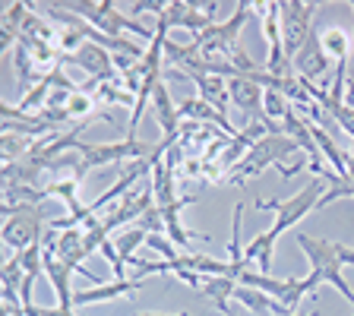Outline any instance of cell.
Masks as SVG:
<instances>
[{"instance_id":"obj_1","label":"cell","mask_w":354,"mask_h":316,"mask_svg":"<svg viewBox=\"0 0 354 316\" xmlns=\"http://www.w3.org/2000/svg\"><path fill=\"white\" fill-rule=\"evenodd\" d=\"M297 247H301L304 257L313 263V275H317L319 281H329L354 307V288L342 279V269L354 266V247L329 241V237H310V234H304V231H297Z\"/></svg>"},{"instance_id":"obj_2","label":"cell","mask_w":354,"mask_h":316,"mask_svg":"<svg viewBox=\"0 0 354 316\" xmlns=\"http://www.w3.org/2000/svg\"><path fill=\"white\" fill-rule=\"evenodd\" d=\"M60 7H66L70 13L82 16L88 26H95V29L108 38H127V32L146 38V41L155 38L152 29H146V26L136 22L133 16H124L118 10V3H111V0H104V3H98V0H60Z\"/></svg>"},{"instance_id":"obj_3","label":"cell","mask_w":354,"mask_h":316,"mask_svg":"<svg viewBox=\"0 0 354 316\" xmlns=\"http://www.w3.org/2000/svg\"><path fill=\"white\" fill-rule=\"evenodd\" d=\"M297 149L301 146H297L291 136H285V133H266L263 140L253 142V146L247 149V155H243L241 162L231 168V184H243V180L263 174L269 165L285 168V162L297 152Z\"/></svg>"},{"instance_id":"obj_4","label":"cell","mask_w":354,"mask_h":316,"mask_svg":"<svg viewBox=\"0 0 354 316\" xmlns=\"http://www.w3.org/2000/svg\"><path fill=\"white\" fill-rule=\"evenodd\" d=\"M48 206H3V243L10 250L22 253L29 247H38L51 225Z\"/></svg>"},{"instance_id":"obj_5","label":"cell","mask_w":354,"mask_h":316,"mask_svg":"<svg viewBox=\"0 0 354 316\" xmlns=\"http://www.w3.org/2000/svg\"><path fill=\"white\" fill-rule=\"evenodd\" d=\"M326 187L329 184H326L323 177H313V180H307L304 190H297L295 196H288V199H257V209H263V212H275L272 234L281 237L288 228H295L307 212L319 209V199L326 196Z\"/></svg>"},{"instance_id":"obj_6","label":"cell","mask_w":354,"mask_h":316,"mask_svg":"<svg viewBox=\"0 0 354 316\" xmlns=\"http://www.w3.org/2000/svg\"><path fill=\"white\" fill-rule=\"evenodd\" d=\"M80 155H82V168L76 171V180H86V171L102 168V165H120V162H136V158H149L155 155L152 142H140V140H124V142H80Z\"/></svg>"},{"instance_id":"obj_7","label":"cell","mask_w":354,"mask_h":316,"mask_svg":"<svg viewBox=\"0 0 354 316\" xmlns=\"http://www.w3.org/2000/svg\"><path fill=\"white\" fill-rule=\"evenodd\" d=\"M250 19V3H237L234 16L225 22H212L203 35L193 38V44L199 48V57L206 60H228L231 51L237 48V32L243 29V22Z\"/></svg>"},{"instance_id":"obj_8","label":"cell","mask_w":354,"mask_h":316,"mask_svg":"<svg viewBox=\"0 0 354 316\" xmlns=\"http://www.w3.org/2000/svg\"><path fill=\"white\" fill-rule=\"evenodd\" d=\"M313 16H317V3H301V0H285L279 3V22H281V44H285L288 60L301 51L307 38L313 35Z\"/></svg>"},{"instance_id":"obj_9","label":"cell","mask_w":354,"mask_h":316,"mask_svg":"<svg viewBox=\"0 0 354 316\" xmlns=\"http://www.w3.org/2000/svg\"><path fill=\"white\" fill-rule=\"evenodd\" d=\"M60 64H76L80 70H86V73L92 76V89L102 86V82H114V80H118L114 54H111L108 48H102V44H95V41H86L76 54L60 57Z\"/></svg>"},{"instance_id":"obj_10","label":"cell","mask_w":354,"mask_h":316,"mask_svg":"<svg viewBox=\"0 0 354 316\" xmlns=\"http://www.w3.org/2000/svg\"><path fill=\"white\" fill-rule=\"evenodd\" d=\"M155 206V193H152V187H140V190H130L127 196H120L118 199V206L111 209L104 219H98V225L104 228V234H111V231H118V228H124L127 221H136L142 219V212L146 209H152Z\"/></svg>"},{"instance_id":"obj_11","label":"cell","mask_w":354,"mask_h":316,"mask_svg":"<svg viewBox=\"0 0 354 316\" xmlns=\"http://www.w3.org/2000/svg\"><path fill=\"white\" fill-rule=\"evenodd\" d=\"M329 64H332V57L326 54L323 41H319V29H313V35L307 38V44L291 57L295 76L304 82H310V86H313V80H323V76L329 73Z\"/></svg>"},{"instance_id":"obj_12","label":"cell","mask_w":354,"mask_h":316,"mask_svg":"<svg viewBox=\"0 0 354 316\" xmlns=\"http://www.w3.org/2000/svg\"><path fill=\"white\" fill-rule=\"evenodd\" d=\"M218 10V3H209L206 13H203V7L199 3H187V0H171V3H165V13L162 19L171 26H180V29H190L193 38L203 35V32L212 26V13Z\"/></svg>"},{"instance_id":"obj_13","label":"cell","mask_w":354,"mask_h":316,"mask_svg":"<svg viewBox=\"0 0 354 316\" xmlns=\"http://www.w3.org/2000/svg\"><path fill=\"white\" fill-rule=\"evenodd\" d=\"M142 291V281L140 279H114V281H104V285H95L88 291H76L73 297V307H88V304H104V301H118V297H130Z\"/></svg>"},{"instance_id":"obj_14","label":"cell","mask_w":354,"mask_h":316,"mask_svg":"<svg viewBox=\"0 0 354 316\" xmlns=\"http://www.w3.org/2000/svg\"><path fill=\"white\" fill-rule=\"evenodd\" d=\"M228 92H231V102L253 120H266V111H263V92L266 89L259 82L247 80V76H231L228 80Z\"/></svg>"},{"instance_id":"obj_15","label":"cell","mask_w":354,"mask_h":316,"mask_svg":"<svg viewBox=\"0 0 354 316\" xmlns=\"http://www.w3.org/2000/svg\"><path fill=\"white\" fill-rule=\"evenodd\" d=\"M193 203H196V196H180V199H174V203H168V206H162L165 234L171 237V243H180V247H187L190 241H209L206 234H190V231L180 225V212H184V206H193Z\"/></svg>"},{"instance_id":"obj_16","label":"cell","mask_w":354,"mask_h":316,"mask_svg":"<svg viewBox=\"0 0 354 316\" xmlns=\"http://www.w3.org/2000/svg\"><path fill=\"white\" fill-rule=\"evenodd\" d=\"M152 108H155V120H158V127H162L165 140H177V136H180V111L174 108V98H171V92H168L165 82L155 86Z\"/></svg>"},{"instance_id":"obj_17","label":"cell","mask_w":354,"mask_h":316,"mask_svg":"<svg viewBox=\"0 0 354 316\" xmlns=\"http://www.w3.org/2000/svg\"><path fill=\"white\" fill-rule=\"evenodd\" d=\"M184 76H187V80H193L196 95L203 98V102L212 104L215 111H221V114H225V108H228V102H231L228 80H221V76H209V73H184Z\"/></svg>"},{"instance_id":"obj_18","label":"cell","mask_w":354,"mask_h":316,"mask_svg":"<svg viewBox=\"0 0 354 316\" xmlns=\"http://www.w3.org/2000/svg\"><path fill=\"white\" fill-rule=\"evenodd\" d=\"M26 16H29V3H22V0H13V3L3 7V26H0V48H3V51L19 44Z\"/></svg>"},{"instance_id":"obj_19","label":"cell","mask_w":354,"mask_h":316,"mask_svg":"<svg viewBox=\"0 0 354 316\" xmlns=\"http://www.w3.org/2000/svg\"><path fill=\"white\" fill-rule=\"evenodd\" d=\"M275 243H279V237L272 234V228H269V231H259V234H253V241L247 243V250H243V259H247V266H250V263H259V272L269 275V272H272Z\"/></svg>"},{"instance_id":"obj_20","label":"cell","mask_w":354,"mask_h":316,"mask_svg":"<svg viewBox=\"0 0 354 316\" xmlns=\"http://www.w3.org/2000/svg\"><path fill=\"white\" fill-rule=\"evenodd\" d=\"M234 288H237V281L225 279V275H206V279H203V285H199V295L209 297V301H212L225 316H231L228 297H234Z\"/></svg>"},{"instance_id":"obj_21","label":"cell","mask_w":354,"mask_h":316,"mask_svg":"<svg viewBox=\"0 0 354 316\" xmlns=\"http://www.w3.org/2000/svg\"><path fill=\"white\" fill-rule=\"evenodd\" d=\"M22 281H26V269H22L19 253H13L3 263V297H7V307H22V301H19Z\"/></svg>"},{"instance_id":"obj_22","label":"cell","mask_w":354,"mask_h":316,"mask_svg":"<svg viewBox=\"0 0 354 316\" xmlns=\"http://www.w3.org/2000/svg\"><path fill=\"white\" fill-rule=\"evenodd\" d=\"M319 41H323L326 54H329V57H335V64H339V60H348V51H351V38H348L345 29H339V26L319 29Z\"/></svg>"},{"instance_id":"obj_23","label":"cell","mask_w":354,"mask_h":316,"mask_svg":"<svg viewBox=\"0 0 354 316\" xmlns=\"http://www.w3.org/2000/svg\"><path fill=\"white\" fill-rule=\"evenodd\" d=\"M32 146H35V140H29V136H19V133H3V140H0V152H3V165H10V162H19V158H26V155L32 152Z\"/></svg>"},{"instance_id":"obj_24","label":"cell","mask_w":354,"mask_h":316,"mask_svg":"<svg viewBox=\"0 0 354 316\" xmlns=\"http://www.w3.org/2000/svg\"><path fill=\"white\" fill-rule=\"evenodd\" d=\"M48 98H51V86H48V80H38L35 86L22 95V102H19V108L26 111V114H41L44 108H48Z\"/></svg>"},{"instance_id":"obj_25","label":"cell","mask_w":354,"mask_h":316,"mask_svg":"<svg viewBox=\"0 0 354 316\" xmlns=\"http://www.w3.org/2000/svg\"><path fill=\"white\" fill-rule=\"evenodd\" d=\"M146 241H149V234L142 228H136V225L124 228L118 237H114V243H118V253H120V259H124V263H127V259H133V253L140 250Z\"/></svg>"},{"instance_id":"obj_26","label":"cell","mask_w":354,"mask_h":316,"mask_svg":"<svg viewBox=\"0 0 354 316\" xmlns=\"http://www.w3.org/2000/svg\"><path fill=\"white\" fill-rule=\"evenodd\" d=\"M13 64H16V80H19V92L26 95V92H29V82L35 80V60L29 57V51H26L22 44H16V48H13Z\"/></svg>"},{"instance_id":"obj_27","label":"cell","mask_w":354,"mask_h":316,"mask_svg":"<svg viewBox=\"0 0 354 316\" xmlns=\"http://www.w3.org/2000/svg\"><path fill=\"white\" fill-rule=\"evenodd\" d=\"M95 98L98 102H114V104H136V95L127 92V89H118L114 82H102V86H95Z\"/></svg>"},{"instance_id":"obj_28","label":"cell","mask_w":354,"mask_h":316,"mask_svg":"<svg viewBox=\"0 0 354 316\" xmlns=\"http://www.w3.org/2000/svg\"><path fill=\"white\" fill-rule=\"evenodd\" d=\"M288 108H291V102H288L281 92H275V89H266V92H263V111H266V118H269V120L285 118Z\"/></svg>"},{"instance_id":"obj_29","label":"cell","mask_w":354,"mask_h":316,"mask_svg":"<svg viewBox=\"0 0 354 316\" xmlns=\"http://www.w3.org/2000/svg\"><path fill=\"white\" fill-rule=\"evenodd\" d=\"M136 228H142L146 234H165V219H162V206L155 203L152 209L142 212V219L136 221Z\"/></svg>"},{"instance_id":"obj_30","label":"cell","mask_w":354,"mask_h":316,"mask_svg":"<svg viewBox=\"0 0 354 316\" xmlns=\"http://www.w3.org/2000/svg\"><path fill=\"white\" fill-rule=\"evenodd\" d=\"M92 102H95V95H88L86 89L82 92H76V95H70V104H66V111H70V118H92Z\"/></svg>"},{"instance_id":"obj_31","label":"cell","mask_w":354,"mask_h":316,"mask_svg":"<svg viewBox=\"0 0 354 316\" xmlns=\"http://www.w3.org/2000/svg\"><path fill=\"white\" fill-rule=\"evenodd\" d=\"M146 247H149V250L158 253V257H162L165 263H174V259L180 257V253L174 250V243H171V237H165V234H149Z\"/></svg>"},{"instance_id":"obj_32","label":"cell","mask_w":354,"mask_h":316,"mask_svg":"<svg viewBox=\"0 0 354 316\" xmlns=\"http://www.w3.org/2000/svg\"><path fill=\"white\" fill-rule=\"evenodd\" d=\"M335 124H339L342 130H345L348 136L354 140V108H339V111H335Z\"/></svg>"},{"instance_id":"obj_33","label":"cell","mask_w":354,"mask_h":316,"mask_svg":"<svg viewBox=\"0 0 354 316\" xmlns=\"http://www.w3.org/2000/svg\"><path fill=\"white\" fill-rule=\"evenodd\" d=\"M345 108H354V66H348V82H345Z\"/></svg>"},{"instance_id":"obj_34","label":"cell","mask_w":354,"mask_h":316,"mask_svg":"<svg viewBox=\"0 0 354 316\" xmlns=\"http://www.w3.org/2000/svg\"><path fill=\"white\" fill-rule=\"evenodd\" d=\"M345 162H348V177L354 180V140H351V146H348V152H345Z\"/></svg>"},{"instance_id":"obj_35","label":"cell","mask_w":354,"mask_h":316,"mask_svg":"<svg viewBox=\"0 0 354 316\" xmlns=\"http://www.w3.org/2000/svg\"><path fill=\"white\" fill-rule=\"evenodd\" d=\"M136 316H190V313H136Z\"/></svg>"},{"instance_id":"obj_36","label":"cell","mask_w":354,"mask_h":316,"mask_svg":"<svg viewBox=\"0 0 354 316\" xmlns=\"http://www.w3.org/2000/svg\"><path fill=\"white\" fill-rule=\"evenodd\" d=\"M291 316H304V313H291ZM307 316H319V313H307Z\"/></svg>"}]
</instances>
